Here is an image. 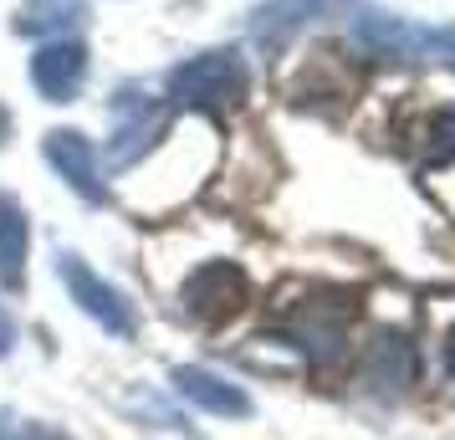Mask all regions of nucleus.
I'll return each instance as SVG.
<instances>
[{"instance_id":"1","label":"nucleus","mask_w":455,"mask_h":440,"mask_svg":"<svg viewBox=\"0 0 455 440\" xmlns=\"http://www.w3.org/2000/svg\"><path fill=\"white\" fill-rule=\"evenodd\" d=\"M251 98V67L241 52L215 46L169 72V103L189 113H230Z\"/></svg>"},{"instance_id":"2","label":"nucleus","mask_w":455,"mask_h":440,"mask_svg":"<svg viewBox=\"0 0 455 440\" xmlns=\"http://www.w3.org/2000/svg\"><path fill=\"white\" fill-rule=\"evenodd\" d=\"M353 36L369 46L373 57L455 67V26H410L399 16H389V11H358L353 16Z\"/></svg>"},{"instance_id":"3","label":"nucleus","mask_w":455,"mask_h":440,"mask_svg":"<svg viewBox=\"0 0 455 440\" xmlns=\"http://www.w3.org/2000/svg\"><path fill=\"white\" fill-rule=\"evenodd\" d=\"M180 302H185V313L195 317V323L220 328V323H230V317L251 302V276L241 272L235 261H210V267H200V272L180 287Z\"/></svg>"},{"instance_id":"4","label":"nucleus","mask_w":455,"mask_h":440,"mask_svg":"<svg viewBox=\"0 0 455 440\" xmlns=\"http://www.w3.org/2000/svg\"><path fill=\"white\" fill-rule=\"evenodd\" d=\"M57 272H62L72 302H77L87 317H98L113 338H133V333H139V313H133V302H128L113 282H103V276L92 272L83 256L62 252V256H57Z\"/></svg>"},{"instance_id":"5","label":"nucleus","mask_w":455,"mask_h":440,"mask_svg":"<svg viewBox=\"0 0 455 440\" xmlns=\"http://www.w3.org/2000/svg\"><path fill=\"white\" fill-rule=\"evenodd\" d=\"M164 124H169V103L144 98L139 87H124V92H118V108H113V144H108V159H113V164H139L144 148H154L164 139Z\"/></svg>"},{"instance_id":"6","label":"nucleus","mask_w":455,"mask_h":440,"mask_svg":"<svg viewBox=\"0 0 455 440\" xmlns=\"http://www.w3.org/2000/svg\"><path fill=\"white\" fill-rule=\"evenodd\" d=\"M353 5L358 0H267L251 16V42L261 52H282L302 26L323 21V16H338V11H353Z\"/></svg>"},{"instance_id":"7","label":"nucleus","mask_w":455,"mask_h":440,"mask_svg":"<svg viewBox=\"0 0 455 440\" xmlns=\"http://www.w3.org/2000/svg\"><path fill=\"white\" fill-rule=\"evenodd\" d=\"M42 154H46V164L57 169L87 205H103L108 200L103 174H98V154H92V144H87V133H77V128H57V133H46L42 139Z\"/></svg>"},{"instance_id":"8","label":"nucleus","mask_w":455,"mask_h":440,"mask_svg":"<svg viewBox=\"0 0 455 440\" xmlns=\"http://www.w3.org/2000/svg\"><path fill=\"white\" fill-rule=\"evenodd\" d=\"M31 83L46 103H72L87 83V46L83 42H42L31 57Z\"/></svg>"},{"instance_id":"9","label":"nucleus","mask_w":455,"mask_h":440,"mask_svg":"<svg viewBox=\"0 0 455 440\" xmlns=\"http://www.w3.org/2000/svg\"><path fill=\"white\" fill-rule=\"evenodd\" d=\"M169 384L189 399V404H200L205 415H220V420H246L251 415V399L241 384H230L226 374H215V369H200V364H180Z\"/></svg>"},{"instance_id":"10","label":"nucleus","mask_w":455,"mask_h":440,"mask_svg":"<svg viewBox=\"0 0 455 440\" xmlns=\"http://www.w3.org/2000/svg\"><path fill=\"white\" fill-rule=\"evenodd\" d=\"M414 379H419V358H414V343H404L399 333H384L373 338L369 348V389L379 395H404Z\"/></svg>"},{"instance_id":"11","label":"nucleus","mask_w":455,"mask_h":440,"mask_svg":"<svg viewBox=\"0 0 455 440\" xmlns=\"http://www.w3.org/2000/svg\"><path fill=\"white\" fill-rule=\"evenodd\" d=\"M26 252H31V226H26V210L0 189V282L16 292L26 282Z\"/></svg>"},{"instance_id":"12","label":"nucleus","mask_w":455,"mask_h":440,"mask_svg":"<svg viewBox=\"0 0 455 440\" xmlns=\"http://www.w3.org/2000/svg\"><path fill=\"white\" fill-rule=\"evenodd\" d=\"M87 16L83 0H26L21 11H16V31L21 36H52V31H67V26H77Z\"/></svg>"},{"instance_id":"13","label":"nucleus","mask_w":455,"mask_h":440,"mask_svg":"<svg viewBox=\"0 0 455 440\" xmlns=\"http://www.w3.org/2000/svg\"><path fill=\"white\" fill-rule=\"evenodd\" d=\"M425 144H430L435 154H455V108H445V113H435V118H430Z\"/></svg>"},{"instance_id":"14","label":"nucleus","mask_w":455,"mask_h":440,"mask_svg":"<svg viewBox=\"0 0 455 440\" xmlns=\"http://www.w3.org/2000/svg\"><path fill=\"white\" fill-rule=\"evenodd\" d=\"M435 195L445 200V210H455V169H451V174H440V180H435Z\"/></svg>"},{"instance_id":"15","label":"nucleus","mask_w":455,"mask_h":440,"mask_svg":"<svg viewBox=\"0 0 455 440\" xmlns=\"http://www.w3.org/2000/svg\"><path fill=\"white\" fill-rule=\"evenodd\" d=\"M11 343H16V328H11V317H5V308H0V358L11 354Z\"/></svg>"},{"instance_id":"16","label":"nucleus","mask_w":455,"mask_h":440,"mask_svg":"<svg viewBox=\"0 0 455 440\" xmlns=\"http://www.w3.org/2000/svg\"><path fill=\"white\" fill-rule=\"evenodd\" d=\"M5 139H11V108L0 103V144H5Z\"/></svg>"},{"instance_id":"17","label":"nucleus","mask_w":455,"mask_h":440,"mask_svg":"<svg viewBox=\"0 0 455 440\" xmlns=\"http://www.w3.org/2000/svg\"><path fill=\"white\" fill-rule=\"evenodd\" d=\"M26 440H67V436H62V430H46V425H42V430H31Z\"/></svg>"},{"instance_id":"18","label":"nucleus","mask_w":455,"mask_h":440,"mask_svg":"<svg viewBox=\"0 0 455 440\" xmlns=\"http://www.w3.org/2000/svg\"><path fill=\"white\" fill-rule=\"evenodd\" d=\"M445 369H451V379H455V333H451V343H445Z\"/></svg>"},{"instance_id":"19","label":"nucleus","mask_w":455,"mask_h":440,"mask_svg":"<svg viewBox=\"0 0 455 440\" xmlns=\"http://www.w3.org/2000/svg\"><path fill=\"white\" fill-rule=\"evenodd\" d=\"M0 440H16V430H11V420L0 415Z\"/></svg>"}]
</instances>
